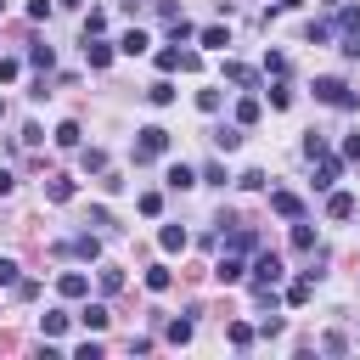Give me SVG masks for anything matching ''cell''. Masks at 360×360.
<instances>
[{
    "mask_svg": "<svg viewBox=\"0 0 360 360\" xmlns=\"http://www.w3.org/2000/svg\"><path fill=\"white\" fill-rule=\"evenodd\" d=\"M0 118H6V101H0Z\"/></svg>",
    "mask_w": 360,
    "mask_h": 360,
    "instance_id": "44",
    "label": "cell"
},
{
    "mask_svg": "<svg viewBox=\"0 0 360 360\" xmlns=\"http://www.w3.org/2000/svg\"><path fill=\"white\" fill-rule=\"evenodd\" d=\"M298 6H304V0H276V11H298Z\"/></svg>",
    "mask_w": 360,
    "mask_h": 360,
    "instance_id": "42",
    "label": "cell"
},
{
    "mask_svg": "<svg viewBox=\"0 0 360 360\" xmlns=\"http://www.w3.org/2000/svg\"><path fill=\"white\" fill-rule=\"evenodd\" d=\"M225 79H231V84H242V90H253V84H259V73H253L248 62H225Z\"/></svg>",
    "mask_w": 360,
    "mask_h": 360,
    "instance_id": "8",
    "label": "cell"
},
{
    "mask_svg": "<svg viewBox=\"0 0 360 360\" xmlns=\"http://www.w3.org/2000/svg\"><path fill=\"white\" fill-rule=\"evenodd\" d=\"M197 107L202 112H219V90H197Z\"/></svg>",
    "mask_w": 360,
    "mask_h": 360,
    "instance_id": "37",
    "label": "cell"
},
{
    "mask_svg": "<svg viewBox=\"0 0 360 360\" xmlns=\"http://www.w3.org/2000/svg\"><path fill=\"white\" fill-rule=\"evenodd\" d=\"M56 292H62V298H84V292H90V276H84V270H62V276H56Z\"/></svg>",
    "mask_w": 360,
    "mask_h": 360,
    "instance_id": "4",
    "label": "cell"
},
{
    "mask_svg": "<svg viewBox=\"0 0 360 360\" xmlns=\"http://www.w3.org/2000/svg\"><path fill=\"white\" fill-rule=\"evenodd\" d=\"M292 248L309 253V248H315V231H309V225H292Z\"/></svg>",
    "mask_w": 360,
    "mask_h": 360,
    "instance_id": "30",
    "label": "cell"
},
{
    "mask_svg": "<svg viewBox=\"0 0 360 360\" xmlns=\"http://www.w3.org/2000/svg\"><path fill=\"white\" fill-rule=\"evenodd\" d=\"M214 276H219V281H225V287H236V281H242V276H248V270H242V259H231V253H225V259H219V264H214Z\"/></svg>",
    "mask_w": 360,
    "mask_h": 360,
    "instance_id": "12",
    "label": "cell"
},
{
    "mask_svg": "<svg viewBox=\"0 0 360 360\" xmlns=\"http://www.w3.org/2000/svg\"><path fill=\"white\" fill-rule=\"evenodd\" d=\"M163 152H169V129H163V124H146L141 141H135V163H152V158H163Z\"/></svg>",
    "mask_w": 360,
    "mask_h": 360,
    "instance_id": "1",
    "label": "cell"
},
{
    "mask_svg": "<svg viewBox=\"0 0 360 360\" xmlns=\"http://www.w3.org/2000/svg\"><path fill=\"white\" fill-rule=\"evenodd\" d=\"M73 191H79V186H73L68 174H56V180L45 186V197H51V202H73Z\"/></svg>",
    "mask_w": 360,
    "mask_h": 360,
    "instance_id": "15",
    "label": "cell"
},
{
    "mask_svg": "<svg viewBox=\"0 0 360 360\" xmlns=\"http://www.w3.org/2000/svg\"><path fill=\"white\" fill-rule=\"evenodd\" d=\"M236 124H242V129L259 124V96H242V101H236Z\"/></svg>",
    "mask_w": 360,
    "mask_h": 360,
    "instance_id": "19",
    "label": "cell"
},
{
    "mask_svg": "<svg viewBox=\"0 0 360 360\" xmlns=\"http://www.w3.org/2000/svg\"><path fill=\"white\" fill-rule=\"evenodd\" d=\"M158 248H163V253H186V231H180V225H163V231H158Z\"/></svg>",
    "mask_w": 360,
    "mask_h": 360,
    "instance_id": "11",
    "label": "cell"
},
{
    "mask_svg": "<svg viewBox=\"0 0 360 360\" xmlns=\"http://www.w3.org/2000/svg\"><path fill=\"white\" fill-rule=\"evenodd\" d=\"M28 62H34V68H39V73H45V68H51V62H56V51H51V45H45V39H28Z\"/></svg>",
    "mask_w": 360,
    "mask_h": 360,
    "instance_id": "14",
    "label": "cell"
},
{
    "mask_svg": "<svg viewBox=\"0 0 360 360\" xmlns=\"http://www.w3.org/2000/svg\"><path fill=\"white\" fill-rule=\"evenodd\" d=\"M304 39H309V45H326V39H332V22H309Z\"/></svg>",
    "mask_w": 360,
    "mask_h": 360,
    "instance_id": "27",
    "label": "cell"
},
{
    "mask_svg": "<svg viewBox=\"0 0 360 360\" xmlns=\"http://www.w3.org/2000/svg\"><path fill=\"white\" fill-rule=\"evenodd\" d=\"M158 68L174 73V68H180V45H163V51H158Z\"/></svg>",
    "mask_w": 360,
    "mask_h": 360,
    "instance_id": "28",
    "label": "cell"
},
{
    "mask_svg": "<svg viewBox=\"0 0 360 360\" xmlns=\"http://www.w3.org/2000/svg\"><path fill=\"white\" fill-rule=\"evenodd\" d=\"M354 208H360V202H354L349 191H332V202H326V214H332V219H354Z\"/></svg>",
    "mask_w": 360,
    "mask_h": 360,
    "instance_id": "10",
    "label": "cell"
},
{
    "mask_svg": "<svg viewBox=\"0 0 360 360\" xmlns=\"http://www.w3.org/2000/svg\"><path fill=\"white\" fill-rule=\"evenodd\" d=\"M264 73H276V79H287V56H281V51H270V56H264Z\"/></svg>",
    "mask_w": 360,
    "mask_h": 360,
    "instance_id": "31",
    "label": "cell"
},
{
    "mask_svg": "<svg viewBox=\"0 0 360 360\" xmlns=\"http://www.w3.org/2000/svg\"><path fill=\"white\" fill-rule=\"evenodd\" d=\"M84 62H90V68H107V62H112V45H101L96 34H84Z\"/></svg>",
    "mask_w": 360,
    "mask_h": 360,
    "instance_id": "7",
    "label": "cell"
},
{
    "mask_svg": "<svg viewBox=\"0 0 360 360\" xmlns=\"http://www.w3.org/2000/svg\"><path fill=\"white\" fill-rule=\"evenodd\" d=\"M135 208L152 219V214H163V197H158V191H141V197H135Z\"/></svg>",
    "mask_w": 360,
    "mask_h": 360,
    "instance_id": "26",
    "label": "cell"
},
{
    "mask_svg": "<svg viewBox=\"0 0 360 360\" xmlns=\"http://www.w3.org/2000/svg\"><path fill=\"white\" fill-rule=\"evenodd\" d=\"M79 163H84L90 174H101V169H107V152H101V146H84V152H79Z\"/></svg>",
    "mask_w": 360,
    "mask_h": 360,
    "instance_id": "24",
    "label": "cell"
},
{
    "mask_svg": "<svg viewBox=\"0 0 360 360\" xmlns=\"http://www.w3.org/2000/svg\"><path fill=\"white\" fill-rule=\"evenodd\" d=\"M56 6H68V11H73V6H84V0H56Z\"/></svg>",
    "mask_w": 360,
    "mask_h": 360,
    "instance_id": "43",
    "label": "cell"
},
{
    "mask_svg": "<svg viewBox=\"0 0 360 360\" xmlns=\"http://www.w3.org/2000/svg\"><path fill=\"white\" fill-rule=\"evenodd\" d=\"M56 146H68V152H73V146H79V124H62V129H56Z\"/></svg>",
    "mask_w": 360,
    "mask_h": 360,
    "instance_id": "33",
    "label": "cell"
},
{
    "mask_svg": "<svg viewBox=\"0 0 360 360\" xmlns=\"http://www.w3.org/2000/svg\"><path fill=\"white\" fill-rule=\"evenodd\" d=\"M0 287H17V259H0Z\"/></svg>",
    "mask_w": 360,
    "mask_h": 360,
    "instance_id": "38",
    "label": "cell"
},
{
    "mask_svg": "<svg viewBox=\"0 0 360 360\" xmlns=\"http://www.w3.org/2000/svg\"><path fill=\"white\" fill-rule=\"evenodd\" d=\"M270 208H276L281 219H304V202H298L292 191H270Z\"/></svg>",
    "mask_w": 360,
    "mask_h": 360,
    "instance_id": "6",
    "label": "cell"
},
{
    "mask_svg": "<svg viewBox=\"0 0 360 360\" xmlns=\"http://www.w3.org/2000/svg\"><path fill=\"white\" fill-rule=\"evenodd\" d=\"M118 287H124V270L107 264V270H101V292H118Z\"/></svg>",
    "mask_w": 360,
    "mask_h": 360,
    "instance_id": "35",
    "label": "cell"
},
{
    "mask_svg": "<svg viewBox=\"0 0 360 360\" xmlns=\"http://www.w3.org/2000/svg\"><path fill=\"white\" fill-rule=\"evenodd\" d=\"M79 321H84L90 332H107V321H112V315H107V304H90V309H84Z\"/></svg>",
    "mask_w": 360,
    "mask_h": 360,
    "instance_id": "21",
    "label": "cell"
},
{
    "mask_svg": "<svg viewBox=\"0 0 360 360\" xmlns=\"http://www.w3.org/2000/svg\"><path fill=\"white\" fill-rule=\"evenodd\" d=\"M332 186H338V163H326V169L315 174V191H332Z\"/></svg>",
    "mask_w": 360,
    "mask_h": 360,
    "instance_id": "34",
    "label": "cell"
},
{
    "mask_svg": "<svg viewBox=\"0 0 360 360\" xmlns=\"http://www.w3.org/2000/svg\"><path fill=\"white\" fill-rule=\"evenodd\" d=\"M39 332H45V338H62V332H68V315H62V309L39 315Z\"/></svg>",
    "mask_w": 360,
    "mask_h": 360,
    "instance_id": "22",
    "label": "cell"
},
{
    "mask_svg": "<svg viewBox=\"0 0 360 360\" xmlns=\"http://www.w3.org/2000/svg\"><path fill=\"white\" fill-rule=\"evenodd\" d=\"M68 253H73V259H96V253H101V236H73Z\"/></svg>",
    "mask_w": 360,
    "mask_h": 360,
    "instance_id": "16",
    "label": "cell"
},
{
    "mask_svg": "<svg viewBox=\"0 0 360 360\" xmlns=\"http://www.w3.org/2000/svg\"><path fill=\"white\" fill-rule=\"evenodd\" d=\"M197 39H202V45H208V51H225V45H231V34H225V28H219V22H208V28H202V34H197Z\"/></svg>",
    "mask_w": 360,
    "mask_h": 360,
    "instance_id": "18",
    "label": "cell"
},
{
    "mask_svg": "<svg viewBox=\"0 0 360 360\" xmlns=\"http://www.w3.org/2000/svg\"><path fill=\"white\" fill-rule=\"evenodd\" d=\"M146 287H152V292H169V287H174V270L152 264V270H146Z\"/></svg>",
    "mask_w": 360,
    "mask_h": 360,
    "instance_id": "20",
    "label": "cell"
},
{
    "mask_svg": "<svg viewBox=\"0 0 360 360\" xmlns=\"http://www.w3.org/2000/svg\"><path fill=\"white\" fill-rule=\"evenodd\" d=\"M309 292H315V276L304 270V276H298V281L287 287V304H309Z\"/></svg>",
    "mask_w": 360,
    "mask_h": 360,
    "instance_id": "17",
    "label": "cell"
},
{
    "mask_svg": "<svg viewBox=\"0 0 360 360\" xmlns=\"http://www.w3.org/2000/svg\"><path fill=\"white\" fill-rule=\"evenodd\" d=\"M0 11H6V0H0Z\"/></svg>",
    "mask_w": 360,
    "mask_h": 360,
    "instance_id": "45",
    "label": "cell"
},
{
    "mask_svg": "<svg viewBox=\"0 0 360 360\" xmlns=\"http://www.w3.org/2000/svg\"><path fill=\"white\" fill-rule=\"evenodd\" d=\"M225 338H231L236 349H248V343H253V326H248V321H231V326H225Z\"/></svg>",
    "mask_w": 360,
    "mask_h": 360,
    "instance_id": "25",
    "label": "cell"
},
{
    "mask_svg": "<svg viewBox=\"0 0 360 360\" xmlns=\"http://www.w3.org/2000/svg\"><path fill=\"white\" fill-rule=\"evenodd\" d=\"M163 186H169V191H191V186H197V169H186V163H169Z\"/></svg>",
    "mask_w": 360,
    "mask_h": 360,
    "instance_id": "5",
    "label": "cell"
},
{
    "mask_svg": "<svg viewBox=\"0 0 360 360\" xmlns=\"http://www.w3.org/2000/svg\"><path fill=\"white\" fill-rule=\"evenodd\" d=\"M214 146H219V152H236V146H242V124H219V129H214Z\"/></svg>",
    "mask_w": 360,
    "mask_h": 360,
    "instance_id": "9",
    "label": "cell"
},
{
    "mask_svg": "<svg viewBox=\"0 0 360 360\" xmlns=\"http://www.w3.org/2000/svg\"><path fill=\"white\" fill-rule=\"evenodd\" d=\"M264 96H270V107H292V90H287V84H270Z\"/></svg>",
    "mask_w": 360,
    "mask_h": 360,
    "instance_id": "32",
    "label": "cell"
},
{
    "mask_svg": "<svg viewBox=\"0 0 360 360\" xmlns=\"http://www.w3.org/2000/svg\"><path fill=\"white\" fill-rule=\"evenodd\" d=\"M281 276H287V264H281L276 253H259V259H253V281H259V287H276Z\"/></svg>",
    "mask_w": 360,
    "mask_h": 360,
    "instance_id": "3",
    "label": "cell"
},
{
    "mask_svg": "<svg viewBox=\"0 0 360 360\" xmlns=\"http://www.w3.org/2000/svg\"><path fill=\"white\" fill-rule=\"evenodd\" d=\"M343 158H349V163H360V135H349V141H343Z\"/></svg>",
    "mask_w": 360,
    "mask_h": 360,
    "instance_id": "40",
    "label": "cell"
},
{
    "mask_svg": "<svg viewBox=\"0 0 360 360\" xmlns=\"http://www.w3.org/2000/svg\"><path fill=\"white\" fill-rule=\"evenodd\" d=\"M304 158H326V135L309 129V135H304Z\"/></svg>",
    "mask_w": 360,
    "mask_h": 360,
    "instance_id": "29",
    "label": "cell"
},
{
    "mask_svg": "<svg viewBox=\"0 0 360 360\" xmlns=\"http://www.w3.org/2000/svg\"><path fill=\"white\" fill-rule=\"evenodd\" d=\"M315 101H326V107H354L360 96H354L343 79H315Z\"/></svg>",
    "mask_w": 360,
    "mask_h": 360,
    "instance_id": "2",
    "label": "cell"
},
{
    "mask_svg": "<svg viewBox=\"0 0 360 360\" xmlns=\"http://www.w3.org/2000/svg\"><path fill=\"white\" fill-rule=\"evenodd\" d=\"M146 101H152V107H169V101H174V84H169V79H158V84L146 90Z\"/></svg>",
    "mask_w": 360,
    "mask_h": 360,
    "instance_id": "23",
    "label": "cell"
},
{
    "mask_svg": "<svg viewBox=\"0 0 360 360\" xmlns=\"http://www.w3.org/2000/svg\"><path fill=\"white\" fill-rule=\"evenodd\" d=\"M169 343H191V321H169Z\"/></svg>",
    "mask_w": 360,
    "mask_h": 360,
    "instance_id": "36",
    "label": "cell"
},
{
    "mask_svg": "<svg viewBox=\"0 0 360 360\" xmlns=\"http://www.w3.org/2000/svg\"><path fill=\"white\" fill-rule=\"evenodd\" d=\"M11 186H17V174H11V169H0V197H11Z\"/></svg>",
    "mask_w": 360,
    "mask_h": 360,
    "instance_id": "41",
    "label": "cell"
},
{
    "mask_svg": "<svg viewBox=\"0 0 360 360\" xmlns=\"http://www.w3.org/2000/svg\"><path fill=\"white\" fill-rule=\"evenodd\" d=\"M17 68H22V62H17V56H0V79H6V84H11V79H17Z\"/></svg>",
    "mask_w": 360,
    "mask_h": 360,
    "instance_id": "39",
    "label": "cell"
},
{
    "mask_svg": "<svg viewBox=\"0 0 360 360\" xmlns=\"http://www.w3.org/2000/svg\"><path fill=\"white\" fill-rule=\"evenodd\" d=\"M146 45H152V39H146V28H129V34L118 39V51H124V56H141Z\"/></svg>",
    "mask_w": 360,
    "mask_h": 360,
    "instance_id": "13",
    "label": "cell"
}]
</instances>
